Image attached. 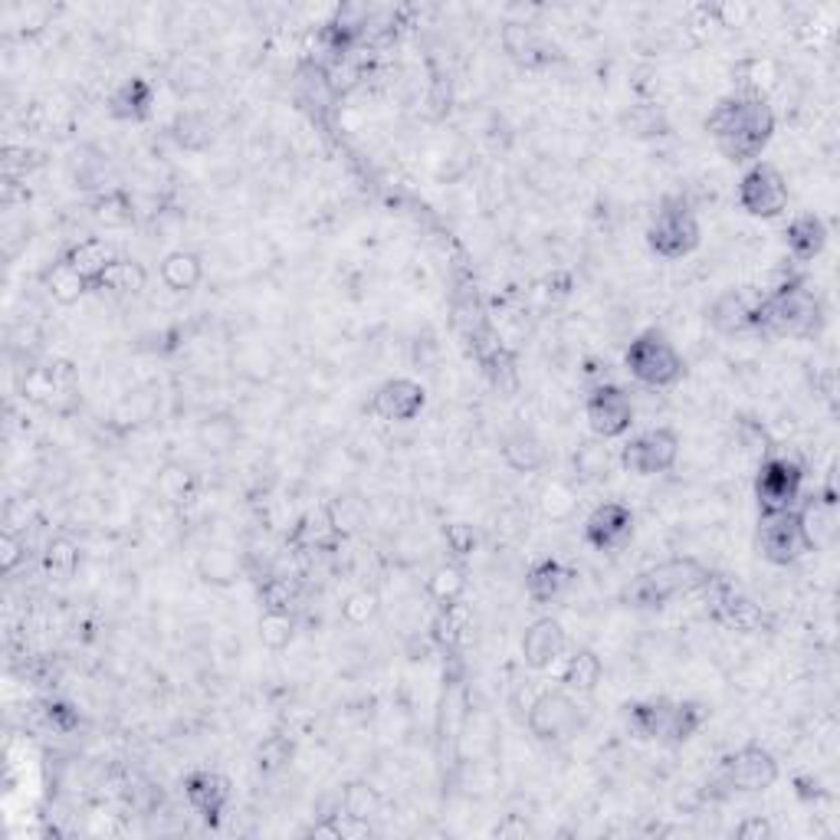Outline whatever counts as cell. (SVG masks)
<instances>
[{"instance_id":"8fae6325","label":"cell","mask_w":840,"mask_h":840,"mask_svg":"<svg viewBox=\"0 0 840 840\" xmlns=\"http://www.w3.org/2000/svg\"><path fill=\"white\" fill-rule=\"evenodd\" d=\"M759 549L771 564H794L808 552L798 506L794 509H771L759 519Z\"/></svg>"},{"instance_id":"f1b7e54d","label":"cell","mask_w":840,"mask_h":840,"mask_svg":"<svg viewBox=\"0 0 840 840\" xmlns=\"http://www.w3.org/2000/svg\"><path fill=\"white\" fill-rule=\"evenodd\" d=\"M67 263H70L72 270L82 277V280L92 282L99 280L106 270H109V263L116 260V253H112V247L106 243V240H99V237H89V240H79L76 247L67 250V257H63Z\"/></svg>"},{"instance_id":"ba28073f","label":"cell","mask_w":840,"mask_h":840,"mask_svg":"<svg viewBox=\"0 0 840 840\" xmlns=\"http://www.w3.org/2000/svg\"><path fill=\"white\" fill-rule=\"evenodd\" d=\"M791 191H788V178L769 164V161H756L746 168V174L739 178V208L746 210L756 220H774L788 210Z\"/></svg>"},{"instance_id":"db71d44e","label":"cell","mask_w":840,"mask_h":840,"mask_svg":"<svg viewBox=\"0 0 840 840\" xmlns=\"http://www.w3.org/2000/svg\"><path fill=\"white\" fill-rule=\"evenodd\" d=\"M736 838L739 840H771L774 838V828H771L769 818H762V814H752V818H746L739 828H736Z\"/></svg>"},{"instance_id":"816d5d0a","label":"cell","mask_w":840,"mask_h":840,"mask_svg":"<svg viewBox=\"0 0 840 840\" xmlns=\"http://www.w3.org/2000/svg\"><path fill=\"white\" fill-rule=\"evenodd\" d=\"M739 437H742V447H746L749 453H756V457H769L771 440L762 423H756V420H739Z\"/></svg>"},{"instance_id":"9c48e42d","label":"cell","mask_w":840,"mask_h":840,"mask_svg":"<svg viewBox=\"0 0 840 840\" xmlns=\"http://www.w3.org/2000/svg\"><path fill=\"white\" fill-rule=\"evenodd\" d=\"M680 433L673 427H650L630 437L621 447V467L633 477H657L677 467L680 460Z\"/></svg>"},{"instance_id":"5bb4252c","label":"cell","mask_w":840,"mask_h":840,"mask_svg":"<svg viewBox=\"0 0 840 840\" xmlns=\"http://www.w3.org/2000/svg\"><path fill=\"white\" fill-rule=\"evenodd\" d=\"M423 408H427V388L414 378H391L371 398L374 418L388 420V423H408L418 418Z\"/></svg>"},{"instance_id":"d4e9b609","label":"cell","mask_w":840,"mask_h":840,"mask_svg":"<svg viewBox=\"0 0 840 840\" xmlns=\"http://www.w3.org/2000/svg\"><path fill=\"white\" fill-rule=\"evenodd\" d=\"M339 532H342V526H339V519L332 516V509L329 506H316V509H309L302 519H299V526H296V546L299 549H332L336 542H339Z\"/></svg>"},{"instance_id":"7402d4cb","label":"cell","mask_w":840,"mask_h":840,"mask_svg":"<svg viewBox=\"0 0 840 840\" xmlns=\"http://www.w3.org/2000/svg\"><path fill=\"white\" fill-rule=\"evenodd\" d=\"M499 453H502V463L516 473H539L549 463V450L532 430H512L502 440Z\"/></svg>"},{"instance_id":"4316f807","label":"cell","mask_w":840,"mask_h":840,"mask_svg":"<svg viewBox=\"0 0 840 840\" xmlns=\"http://www.w3.org/2000/svg\"><path fill=\"white\" fill-rule=\"evenodd\" d=\"M709 722V706L700 700H673L670 702V716H667V732L663 742L667 746H683L690 742L702 726Z\"/></svg>"},{"instance_id":"44dd1931","label":"cell","mask_w":840,"mask_h":840,"mask_svg":"<svg viewBox=\"0 0 840 840\" xmlns=\"http://www.w3.org/2000/svg\"><path fill=\"white\" fill-rule=\"evenodd\" d=\"M752 306L742 289H726L709 306V326L722 336H746L752 332Z\"/></svg>"},{"instance_id":"b9f144b4","label":"cell","mask_w":840,"mask_h":840,"mask_svg":"<svg viewBox=\"0 0 840 840\" xmlns=\"http://www.w3.org/2000/svg\"><path fill=\"white\" fill-rule=\"evenodd\" d=\"M342 811L351 814V818H358V821H371L378 811H381V794L371 788V784H364V781H354L346 788V794H342Z\"/></svg>"},{"instance_id":"e575fe53","label":"cell","mask_w":840,"mask_h":840,"mask_svg":"<svg viewBox=\"0 0 840 840\" xmlns=\"http://www.w3.org/2000/svg\"><path fill=\"white\" fill-rule=\"evenodd\" d=\"M608 440H588L574 450V477L581 483H598L608 477V467H611V453L604 447Z\"/></svg>"},{"instance_id":"f5cc1de1","label":"cell","mask_w":840,"mask_h":840,"mask_svg":"<svg viewBox=\"0 0 840 840\" xmlns=\"http://www.w3.org/2000/svg\"><path fill=\"white\" fill-rule=\"evenodd\" d=\"M709 13L716 17L719 27H742L749 17H752V7L749 3H732V0H722L716 7H709Z\"/></svg>"},{"instance_id":"681fc988","label":"cell","mask_w":840,"mask_h":840,"mask_svg":"<svg viewBox=\"0 0 840 840\" xmlns=\"http://www.w3.org/2000/svg\"><path fill=\"white\" fill-rule=\"evenodd\" d=\"M443 539H447V549H450L457 559H467V556H473V549H477V532H473V526H467V522L447 526Z\"/></svg>"},{"instance_id":"e0dca14e","label":"cell","mask_w":840,"mask_h":840,"mask_svg":"<svg viewBox=\"0 0 840 840\" xmlns=\"http://www.w3.org/2000/svg\"><path fill=\"white\" fill-rule=\"evenodd\" d=\"M502 47L526 70H542L559 60V47L546 33H539L536 27H526V23H509L502 30Z\"/></svg>"},{"instance_id":"30bf717a","label":"cell","mask_w":840,"mask_h":840,"mask_svg":"<svg viewBox=\"0 0 840 840\" xmlns=\"http://www.w3.org/2000/svg\"><path fill=\"white\" fill-rule=\"evenodd\" d=\"M804 487V470L798 460L791 457H762L759 463V477H756V499L762 506V512L771 509H794L798 496Z\"/></svg>"},{"instance_id":"5b68a950","label":"cell","mask_w":840,"mask_h":840,"mask_svg":"<svg viewBox=\"0 0 840 840\" xmlns=\"http://www.w3.org/2000/svg\"><path fill=\"white\" fill-rule=\"evenodd\" d=\"M702 230L693 208L683 198H663L647 223V247L660 260H683L700 247Z\"/></svg>"},{"instance_id":"f907efd6","label":"cell","mask_w":840,"mask_h":840,"mask_svg":"<svg viewBox=\"0 0 840 840\" xmlns=\"http://www.w3.org/2000/svg\"><path fill=\"white\" fill-rule=\"evenodd\" d=\"M27 559V546H23V539L13 532V529H7L3 536H0V571L3 574H10L20 561Z\"/></svg>"},{"instance_id":"d6986e66","label":"cell","mask_w":840,"mask_h":840,"mask_svg":"<svg viewBox=\"0 0 840 840\" xmlns=\"http://www.w3.org/2000/svg\"><path fill=\"white\" fill-rule=\"evenodd\" d=\"M828 223L821 213H798L788 227H784V247L798 263H811L814 257L824 253L828 247Z\"/></svg>"},{"instance_id":"7bdbcfd3","label":"cell","mask_w":840,"mask_h":840,"mask_svg":"<svg viewBox=\"0 0 840 840\" xmlns=\"http://www.w3.org/2000/svg\"><path fill=\"white\" fill-rule=\"evenodd\" d=\"M168 82L181 92V96H194V92H204L210 89V72L194 63V60H174L168 67Z\"/></svg>"},{"instance_id":"11a10c76","label":"cell","mask_w":840,"mask_h":840,"mask_svg":"<svg viewBox=\"0 0 840 840\" xmlns=\"http://www.w3.org/2000/svg\"><path fill=\"white\" fill-rule=\"evenodd\" d=\"M47 716H50V722H57V729H72L76 726V712L67 702H50Z\"/></svg>"},{"instance_id":"3957f363","label":"cell","mask_w":840,"mask_h":840,"mask_svg":"<svg viewBox=\"0 0 840 840\" xmlns=\"http://www.w3.org/2000/svg\"><path fill=\"white\" fill-rule=\"evenodd\" d=\"M709 578H712V571L700 559L680 556V559H667L633 574L624 584L621 598H624V604L637 608V611H657V608L670 604L673 598L702 591L709 584Z\"/></svg>"},{"instance_id":"1f68e13d","label":"cell","mask_w":840,"mask_h":840,"mask_svg":"<svg viewBox=\"0 0 840 840\" xmlns=\"http://www.w3.org/2000/svg\"><path fill=\"white\" fill-rule=\"evenodd\" d=\"M144 282H148V273H144L141 263H136V260H119V257H116V260L109 263V270L92 282V289L109 292V296H139L141 289H144Z\"/></svg>"},{"instance_id":"7dc6e473","label":"cell","mask_w":840,"mask_h":840,"mask_svg":"<svg viewBox=\"0 0 840 840\" xmlns=\"http://www.w3.org/2000/svg\"><path fill=\"white\" fill-rule=\"evenodd\" d=\"M378 604H381V598L374 591H368V588L351 591L349 598H346V604H342V618L349 621L351 628H364L378 614Z\"/></svg>"},{"instance_id":"60d3db41","label":"cell","mask_w":840,"mask_h":840,"mask_svg":"<svg viewBox=\"0 0 840 840\" xmlns=\"http://www.w3.org/2000/svg\"><path fill=\"white\" fill-rule=\"evenodd\" d=\"M296 637V614L289 611H263L260 618V640L270 650H286Z\"/></svg>"},{"instance_id":"4dcf8cb0","label":"cell","mask_w":840,"mask_h":840,"mask_svg":"<svg viewBox=\"0 0 840 840\" xmlns=\"http://www.w3.org/2000/svg\"><path fill=\"white\" fill-rule=\"evenodd\" d=\"M467 588H470L467 568L457 564V561H447V564L433 568V574L427 578V594H430V601H437V608L460 604Z\"/></svg>"},{"instance_id":"83f0119b","label":"cell","mask_w":840,"mask_h":840,"mask_svg":"<svg viewBox=\"0 0 840 840\" xmlns=\"http://www.w3.org/2000/svg\"><path fill=\"white\" fill-rule=\"evenodd\" d=\"M670 702L673 700H643L628 706V729L633 739L643 742H663L667 732V716H670Z\"/></svg>"},{"instance_id":"8d00e7d4","label":"cell","mask_w":840,"mask_h":840,"mask_svg":"<svg viewBox=\"0 0 840 840\" xmlns=\"http://www.w3.org/2000/svg\"><path fill=\"white\" fill-rule=\"evenodd\" d=\"M158 490L161 496L168 499V502H191L194 496H198V477L188 470V467H181V463H168L161 473H158Z\"/></svg>"},{"instance_id":"f6af8a7d","label":"cell","mask_w":840,"mask_h":840,"mask_svg":"<svg viewBox=\"0 0 840 840\" xmlns=\"http://www.w3.org/2000/svg\"><path fill=\"white\" fill-rule=\"evenodd\" d=\"M201 574H204V581L210 584H233L237 581V571H240V564L233 559V552H227V549H208L204 556H201Z\"/></svg>"},{"instance_id":"c3c4849f","label":"cell","mask_w":840,"mask_h":840,"mask_svg":"<svg viewBox=\"0 0 840 840\" xmlns=\"http://www.w3.org/2000/svg\"><path fill=\"white\" fill-rule=\"evenodd\" d=\"M47 568L53 571V574H63V578H70L72 571L79 568V546L67 539V536H60V539H53L50 546H47Z\"/></svg>"},{"instance_id":"836d02e7","label":"cell","mask_w":840,"mask_h":840,"mask_svg":"<svg viewBox=\"0 0 840 840\" xmlns=\"http://www.w3.org/2000/svg\"><path fill=\"white\" fill-rule=\"evenodd\" d=\"M43 286H47V292H50L60 306H72V302H79V299L86 296V289H92L89 282L82 280V277L72 270L67 260L53 263V267L43 273Z\"/></svg>"},{"instance_id":"ab89813d","label":"cell","mask_w":840,"mask_h":840,"mask_svg":"<svg viewBox=\"0 0 840 840\" xmlns=\"http://www.w3.org/2000/svg\"><path fill=\"white\" fill-rule=\"evenodd\" d=\"M574 506H578V496H574V490H571L568 483H561V480L546 483L542 492H539V509H542V516L552 519V522L568 519V516L574 512Z\"/></svg>"},{"instance_id":"ffe728a7","label":"cell","mask_w":840,"mask_h":840,"mask_svg":"<svg viewBox=\"0 0 840 840\" xmlns=\"http://www.w3.org/2000/svg\"><path fill=\"white\" fill-rule=\"evenodd\" d=\"M712 614H716L719 624H726L729 630H739V633H756V630H762L769 624L766 611L756 601L742 598L739 591H732L726 584L712 598Z\"/></svg>"},{"instance_id":"603a6c76","label":"cell","mask_w":840,"mask_h":840,"mask_svg":"<svg viewBox=\"0 0 840 840\" xmlns=\"http://www.w3.org/2000/svg\"><path fill=\"white\" fill-rule=\"evenodd\" d=\"M604 677V663L594 650L588 647H578L568 660H564V670H561V690L574 693V697H591L598 690Z\"/></svg>"},{"instance_id":"d6a6232c","label":"cell","mask_w":840,"mask_h":840,"mask_svg":"<svg viewBox=\"0 0 840 840\" xmlns=\"http://www.w3.org/2000/svg\"><path fill=\"white\" fill-rule=\"evenodd\" d=\"M732 76H736V82H739L736 92L766 99V92L778 82V67H774L771 60H762V57H749V60H742V63L732 70Z\"/></svg>"},{"instance_id":"7c38bea8","label":"cell","mask_w":840,"mask_h":840,"mask_svg":"<svg viewBox=\"0 0 840 840\" xmlns=\"http://www.w3.org/2000/svg\"><path fill=\"white\" fill-rule=\"evenodd\" d=\"M584 418L598 440H618L633 427V401L621 384H598L584 401Z\"/></svg>"},{"instance_id":"f546056e","label":"cell","mask_w":840,"mask_h":840,"mask_svg":"<svg viewBox=\"0 0 840 840\" xmlns=\"http://www.w3.org/2000/svg\"><path fill=\"white\" fill-rule=\"evenodd\" d=\"M204 280V263L198 253L191 250H171L164 260H161V282L171 289V292H191L198 289Z\"/></svg>"},{"instance_id":"f35d334b","label":"cell","mask_w":840,"mask_h":840,"mask_svg":"<svg viewBox=\"0 0 840 840\" xmlns=\"http://www.w3.org/2000/svg\"><path fill=\"white\" fill-rule=\"evenodd\" d=\"M92 213H96V220L106 223V227H129V223L136 220V208H132V201H129L126 191H106V194L92 204Z\"/></svg>"},{"instance_id":"277c9868","label":"cell","mask_w":840,"mask_h":840,"mask_svg":"<svg viewBox=\"0 0 840 840\" xmlns=\"http://www.w3.org/2000/svg\"><path fill=\"white\" fill-rule=\"evenodd\" d=\"M624 368L643 388H673L687 371L683 354L660 329H647L630 342L624 351Z\"/></svg>"},{"instance_id":"ee69618b","label":"cell","mask_w":840,"mask_h":840,"mask_svg":"<svg viewBox=\"0 0 840 840\" xmlns=\"http://www.w3.org/2000/svg\"><path fill=\"white\" fill-rule=\"evenodd\" d=\"M260 598H263L267 611H289L292 614L299 604V584L292 578H267L260 588Z\"/></svg>"},{"instance_id":"bcb514c9","label":"cell","mask_w":840,"mask_h":840,"mask_svg":"<svg viewBox=\"0 0 840 840\" xmlns=\"http://www.w3.org/2000/svg\"><path fill=\"white\" fill-rule=\"evenodd\" d=\"M292 756H296V746H292L289 736H270V739H263V746L257 749V769L273 774V771L286 769V766L292 762Z\"/></svg>"},{"instance_id":"9a60e30c","label":"cell","mask_w":840,"mask_h":840,"mask_svg":"<svg viewBox=\"0 0 840 840\" xmlns=\"http://www.w3.org/2000/svg\"><path fill=\"white\" fill-rule=\"evenodd\" d=\"M230 794H233V791H230V781H227L220 771L198 769L184 778V798H188V804H191L208 824H220V818H223V811H227V804H230Z\"/></svg>"},{"instance_id":"cb8c5ba5","label":"cell","mask_w":840,"mask_h":840,"mask_svg":"<svg viewBox=\"0 0 840 840\" xmlns=\"http://www.w3.org/2000/svg\"><path fill=\"white\" fill-rule=\"evenodd\" d=\"M151 106H154V89H151V82L141 79V76L126 79V82L112 92V99H109V112H112L116 119H122V122H141V119H148V116H151Z\"/></svg>"},{"instance_id":"8992f818","label":"cell","mask_w":840,"mask_h":840,"mask_svg":"<svg viewBox=\"0 0 840 840\" xmlns=\"http://www.w3.org/2000/svg\"><path fill=\"white\" fill-rule=\"evenodd\" d=\"M716 781L722 788H729V791H739V794L769 791L771 784L778 781V759L771 756L766 746H759V742L739 746L736 752L722 756L719 771H716Z\"/></svg>"},{"instance_id":"4fadbf2b","label":"cell","mask_w":840,"mask_h":840,"mask_svg":"<svg viewBox=\"0 0 840 840\" xmlns=\"http://www.w3.org/2000/svg\"><path fill=\"white\" fill-rule=\"evenodd\" d=\"M633 536V509L624 502H601L584 519V542L598 552H614Z\"/></svg>"},{"instance_id":"d590c367","label":"cell","mask_w":840,"mask_h":840,"mask_svg":"<svg viewBox=\"0 0 840 840\" xmlns=\"http://www.w3.org/2000/svg\"><path fill=\"white\" fill-rule=\"evenodd\" d=\"M467 624H470V611H467L463 601H460V604L440 608V614H437L433 624H430V637H433L443 650H457V643H460Z\"/></svg>"},{"instance_id":"484cf974","label":"cell","mask_w":840,"mask_h":840,"mask_svg":"<svg viewBox=\"0 0 840 840\" xmlns=\"http://www.w3.org/2000/svg\"><path fill=\"white\" fill-rule=\"evenodd\" d=\"M571 584V571L559 559L536 561L526 574V591L536 604H552L564 594V588Z\"/></svg>"},{"instance_id":"6da1fadb","label":"cell","mask_w":840,"mask_h":840,"mask_svg":"<svg viewBox=\"0 0 840 840\" xmlns=\"http://www.w3.org/2000/svg\"><path fill=\"white\" fill-rule=\"evenodd\" d=\"M706 132L732 164H756L774 136V112L766 99L732 92L719 99L706 119Z\"/></svg>"},{"instance_id":"7a4b0ae2","label":"cell","mask_w":840,"mask_h":840,"mask_svg":"<svg viewBox=\"0 0 840 840\" xmlns=\"http://www.w3.org/2000/svg\"><path fill=\"white\" fill-rule=\"evenodd\" d=\"M821 322V299L804 282H784L752 306V332L766 339H814Z\"/></svg>"},{"instance_id":"52a82bcc","label":"cell","mask_w":840,"mask_h":840,"mask_svg":"<svg viewBox=\"0 0 840 840\" xmlns=\"http://www.w3.org/2000/svg\"><path fill=\"white\" fill-rule=\"evenodd\" d=\"M526 722L539 742L559 746V742H568L571 736H578V729L584 726V716H581V706L574 700V693L546 690L532 700Z\"/></svg>"},{"instance_id":"74e56055","label":"cell","mask_w":840,"mask_h":840,"mask_svg":"<svg viewBox=\"0 0 840 840\" xmlns=\"http://www.w3.org/2000/svg\"><path fill=\"white\" fill-rule=\"evenodd\" d=\"M171 136H174V141H178L181 148H188V151H204L210 141H213V129H210V122L204 116H198V112H181V116L174 119V126H171Z\"/></svg>"},{"instance_id":"2e32d148","label":"cell","mask_w":840,"mask_h":840,"mask_svg":"<svg viewBox=\"0 0 840 840\" xmlns=\"http://www.w3.org/2000/svg\"><path fill=\"white\" fill-rule=\"evenodd\" d=\"M568 650V633L556 618H539L522 633V660L532 670H549L556 667Z\"/></svg>"},{"instance_id":"ac0fdd59","label":"cell","mask_w":840,"mask_h":840,"mask_svg":"<svg viewBox=\"0 0 840 840\" xmlns=\"http://www.w3.org/2000/svg\"><path fill=\"white\" fill-rule=\"evenodd\" d=\"M798 519H801V532H804L808 552H818V549L831 546L834 536H838V499H834V492L811 496L798 509Z\"/></svg>"}]
</instances>
